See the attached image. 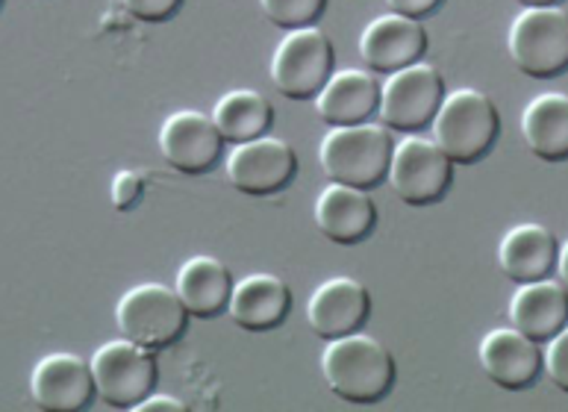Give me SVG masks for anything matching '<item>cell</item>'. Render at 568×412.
Listing matches in <instances>:
<instances>
[{
	"instance_id": "cell-1",
	"label": "cell",
	"mask_w": 568,
	"mask_h": 412,
	"mask_svg": "<svg viewBox=\"0 0 568 412\" xmlns=\"http://www.w3.org/2000/svg\"><path fill=\"white\" fill-rule=\"evenodd\" d=\"M324 383L348 404H377L395 383V356L381 339L348 333L331 339L322 353Z\"/></svg>"
},
{
	"instance_id": "cell-2",
	"label": "cell",
	"mask_w": 568,
	"mask_h": 412,
	"mask_svg": "<svg viewBox=\"0 0 568 412\" xmlns=\"http://www.w3.org/2000/svg\"><path fill=\"white\" fill-rule=\"evenodd\" d=\"M392 151H395V142L389 130L363 121V124L331 127L318 144V160L333 183L368 192L389 177Z\"/></svg>"
},
{
	"instance_id": "cell-3",
	"label": "cell",
	"mask_w": 568,
	"mask_h": 412,
	"mask_svg": "<svg viewBox=\"0 0 568 412\" xmlns=\"http://www.w3.org/2000/svg\"><path fill=\"white\" fill-rule=\"evenodd\" d=\"M500 133V115L480 89H454L445 94L433 118V139L459 165L477 162L493 151Z\"/></svg>"
},
{
	"instance_id": "cell-4",
	"label": "cell",
	"mask_w": 568,
	"mask_h": 412,
	"mask_svg": "<svg viewBox=\"0 0 568 412\" xmlns=\"http://www.w3.org/2000/svg\"><path fill=\"white\" fill-rule=\"evenodd\" d=\"M115 324L121 336L133 339L151 351H162L186 333L189 310L180 301L178 289L165 283H139L115 303Z\"/></svg>"
},
{
	"instance_id": "cell-5",
	"label": "cell",
	"mask_w": 568,
	"mask_h": 412,
	"mask_svg": "<svg viewBox=\"0 0 568 412\" xmlns=\"http://www.w3.org/2000/svg\"><path fill=\"white\" fill-rule=\"evenodd\" d=\"M507 48L527 77H560L568 71V12L560 7H525L509 24Z\"/></svg>"
},
{
	"instance_id": "cell-6",
	"label": "cell",
	"mask_w": 568,
	"mask_h": 412,
	"mask_svg": "<svg viewBox=\"0 0 568 412\" xmlns=\"http://www.w3.org/2000/svg\"><path fill=\"white\" fill-rule=\"evenodd\" d=\"M336 71V51L322 27L286 30L272 57V83L292 101L318 98Z\"/></svg>"
},
{
	"instance_id": "cell-7",
	"label": "cell",
	"mask_w": 568,
	"mask_h": 412,
	"mask_svg": "<svg viewBox=\"0 0 568 412\" xmlns=\"http://www.w3.org/2000/svg\"><path fill=\"white\" fill-rule=\"evenodd\" d=\"M89 362H92L98 398L115 410H133L139 401L151 395L160 378L151 348L139 345L128 336L103 342Z\"/></svg>"
},
{
	"instance_id": "cell-8",
	"label": "cell",
	"mask_w": 568,
	"mask_h": 412,
	"mask_svg": "<svg viewBox=\"0 0 568 412\" xmlns=\"http://www.w3.org/2000/svg\"><path fill=\"white\" fill-rule=\"evenodd\" d=\"M389 183L409 207H430L448 194L454 183V160L442 151L436 139L404 135V142L392 151Z\"/></svg>"
},
{
	"instance_id": "cell-9",
	"label": "cell",
	"mask_w": 568,
	"mask_h": 412,
	"mask_svg": "<svg viewBox=\"0 0 568 412\" xmlns=\"http://www.w3.org/2000/svg\"><path fill=\"white\" fill-rule=\"evenodd\" d=\"M445 80L433 66L416 62L386 77L381 89V121L389 130L416 133L433 124V118L445 101Z\"/></svg>"
},
{
	"instance_id": "cell-10",
	"label": "cell",
	"mask_w": 568,
	"mask_h": 412,
	"mask_svg": "<svg viewBox=\"0 0 568 412\" xmlns=\"http://www.w3.org/2000/svg\"><path fill=\"white\" fill-rule=\"evenodd\" d=\"M227 180L245 194H274L286 189L297 174L295 148L274 135L233 144L227 153Z\"/></svg>"
},
{
	"instance_id": "cell-11",
	"label": "cell",
	"mask_w": 568,
	"mask_h": 412,
	"mask_svg": "<svg viewBox=\"0 0 568 412\" xmlns=\"http://www.w3.org/2000/svg\"><path fill=\"white\" fill-rule=\"evenodd\" d=\"M427 44H430V36L418 18L386 12L365 24L359 36V57L372 71L395 74L400 68L422 62Z\"/></svg>"
},
{
	"instance_id": "cell-12",
	"label": "cell",
	"mask_w": 568,
	"mask_h": 412,
	"mask_svg": "<svg viewBox=\"0 0 568 412\" xmlns=\"http://www.w3.org/2000/svg\"><path fill=\"white\" fill-rule=\"evenodd\" d=\"M224 135L213 115L197 110L171 112L160 127V151L180 174H204L219 162Z\"/></svg>"
},
{
	"instance_id": "cell-13",
	"label": "cell",
	"mask_w": 568,
	"mask_h": 412,
	"mask_svg": "<svg viewBox=\"0 0 568 412\" xmlns=\"http://www.w3.org/2000/svg\"><path fill=\"white\" fill-rule=\"evenodd\" d=\"M30 395H33L36 406H42V410H83L98 395L92 362H85L77 353H48L36 362L33 374H30Z\"/></svg>"
},
{
	"instance_id": "cell-14",
	"label": "cell",
	"mask_w": 568,
	"mask_h": 412,
	"mask_svg": "<svg viewBox=\"0 0 568 412\" xmlns=\"http://www.w3.org/2000/svg\"><path fill=\"white\" fill-rule=\"evenodd\" d=\"M372 315V294L354 278H331L315 287L306 301V321L315 336L339 339L363 330Z\"/></svg>"
},
{
	"instance_id": "cell-15",
	"label": "cell",
	"mask_w": 568,
	"mask_h": 412,
	"mask_svg": "<svg viewBox=\"0 0 568 412\" xmlns=\"http://www.w3.org/2000/svg\"><path fill=\"white\" fill-rule=\"evenodd\" d=\"M480 365L493 383L516 392L539 378L542 351L536 339L525 336L518 328H495L480 342Z\"/></svg>"
},
{
	"instance_id": "cell-16",
	"label": "cell",
	"mask_w": 568,
	"mask_h": 412,
	"mask_svg": "<svg viewBox=\"0 0 568 412\" xmlns=\"http://www.w3.org/2000/svg\"><path fill=\"white\" fill-rule=\"evenodd\" d=\"M230 319L251 333H268L281 328L292 312V289L277 274L256 271L247 274L233 287L230 294Z\"/></svg>"
},
{
	"instance_id": "cell-17",
	"label": "cell",
	"mask_w": 568,
	"mask_h": 412,
	"mask_svg": "<svg viewBox=\"0 0 568 412\" xmlns=\"http://www.w3.org/2000/svg\"><path fill=\"white\" fill-rule=\"evenodd\" d=\"M381 89L374 71L363 68H342L333 71V77L324 83V89L315 98V110L324 124L348 127L363 124L374 112H381Z\"/></svg>"
},
{
	"instance_id": "cell-18",
	"label": "cell",
	"mask_w": 568,
	"mask_h": 412,
	"mask_svg": "<svg viewBox=\"0 0 568 412\" xmlns=\"http://www.w3.org/2000/svg\"><path fill=\"white\" fill-rule=\"evenodd\" d=\"M315 224L331 242L356 244L377 224V207L365 189L331 180L315 201Z\"/></svg>"
},
{
	"instance_id": "cell-19",
	"label": "cell",
	"mask_w": 568,
	"mask_h": 412,
	"mask_svg": "<svg viewBox=\"0 0 568 412\" xmlns=\"http://www.w3.org/2000/svg\"><path fill=\"white\" fill-rule=\"evenodd\" d=\"M509 321L525 336L536 342H548L568 324V289L562 280H530L518 283L509 298Z\"/></svg>"
},
{
	"instance_id": "cell-20",
	"label": "cell",
	"mask_w": 568,
	"mask_h": 412,
	"mask_svg": "<svg viewBox=\"0 0 568 412\" xmlns=\"http://www.w3.org/2000/svg\"><path fill=\"white\" fill-rule=\"evenodd\" d=\"M557 257H560L557 235L545 224H536V221H525V224L509 228L498 242L500 271L516 283L548 278L554 265H557Z\"/></svg>"
},
{
	"instance_id": "cell-21",
	"label": "cell",
	"mask_w": 568,
	"mask_h": 412,
	"mask_svg": "<svg viewBox=\"0 0 568 412\" xmlns=\"http://www.w3.org/2000/svg\"><path fill=\"white\" fill-rule=\"evenodd\" d=\"M233 287H236V280L227 265L206 253H197L183 262L178 280H174L180 301L186 303L189 315H195V319H215L221 310H227Z\"/></svg>"
},
{
	"instance_id": "cell-22",
	"label": "cell",
	"mask_w": 568,
	"mask_h": 412,
	"mask_svg": "<svg viewBox=\"0 0 568 412\" xmlns=\"http://www.w3.org/2000/svg\"><path fill=\"white\" fill-rule=\"evenodd\" d=\"M527 151L542 162L568 160V94L542 92L521 112Z\"/></svg>"
},
{
	"instance_id": "cell-23",
	"label": "cell",
	"mask_w": 568,
	"mask_h": 412,
	"mask_svg": "<svg viewBox=\"0 0 568 412\" xmlns=\"http://www.w3.org/2000/svg\"><path fill=\"white\" fill-rule=\"evenodd\" d=\"M213 121L224 142H251L268 133V127L274 124V107L254 89H233L215 101Z\"/></svg>"
},
{
	"instance_id": "cell-24",
	"label": "cell",
	"mask_w": 568,
	"mask_h": 412,
	"mask_svg": "<svg viewBox=\"0 0 568 412\" xmlns=\"http://www.w3.org/2000/svg\"><path fill=\"white\" fill-rule=\"evenodd\" d=\"M265 18L283 30L313 27L327 9V0H260Z\"/></svg>"
},
{
	"instance_id": "cell-25",
	"label": "cell",
	"mask_w": 568,
	"mask_h": 412,
	"mask_svg": "<svg viewBox=\"0 0 568 412\" xmlns=\"http://www.w3.org/2000/svg\"><path fill=\"white\" fill-rule=\"evenodd\" d=\"M542 365L548 371V378L557 389L568 392V324L557 333V336L548 339L542 353Z\"/></svg>"
},
{
	"instance_id": "cell-26",
	"label": "cell",
	"mask_w": 568,
	"mask_h": 412,
	"mask_svg": "<svg viewBox=\"0 0 568 412\" xmlns=\"http://www.w3.org/2000/svg\"><path fill=\"white\" fill-rule=\"evenodd\" d=\"M121 7L144 24H160L183 7V0H121Z\"/></svg>"
},
{
	"instance_id": "cell-27",
	"label": "cell",
	"mask_w": 568,
	"mask_h": 412,
	"mask_svg": "<svg viewBox=\"0 0 568 412\" xmlns=\"http://www.w3.org/2000/svg\"><path fill=\"white\" fill-rule=\"evenodd\" d=\"M142 177L136 171H119V174L112 177V207L115 210H130V207H136V201L142 198Z\"/></svg>"
},
{
	"instance_id": "cell-28",
	"label": "cell",
	"mask_w": 568,
	"mask_h": 412,
	"mask_svg": "<svg viewBox=\"0 0 568 412\" xmlns=\"http://www.w3.org/2000/svg\"><path fill=\"white\" fill-rule=\"evenodd\" d=\"M392 7V12H400V16H407V18H422L430 16L433 9L439 7L442 0H386Z\"/></svg>"
},
{
	"instance_id": "cell-29",
	"label": "cell",
	"mask_w": 568,
	"mask_h": 412,
	"mask_svg": "<svg viewBox=\"0 0 568 412\" xmlns=\"http://www.w3.org/2000/svg\"><path fill=\"white\" fill-rule=\"evenodd\" d=\"M136 412H186V404L174 395H148L133 406Z\"/></svg>"
},
{
	"instance_id": "cell-30",
	"label": "cell",
	"mask_w": 568,
	"mask_h": 412,
	"mask_svg": "<svg viewBox=\"0 0 568 412\" xmlns=\"http://www.w3.org/2000/svg\"><path fill=\"white\" fill-rule=\"evenodd\" d=\"M557 269H560L562 287L568 289V239L560 244V257H557Z\"/></svg>"
},
{
	"instance_id": "cell-31",
	"label": "cell",
	"mask_w": 568,
	"mask_h": 412,
	"mask_svg": "<svg viewBox=\"0 0 568 412\" xmlns=\"http://www.w3.org/2000/svg\"><path fill=\"white\" fill-rule=\"evenodd\" d=\"M518 3H525V7H557L560 0H518Z\"/></svg>"
}]
</instances>
